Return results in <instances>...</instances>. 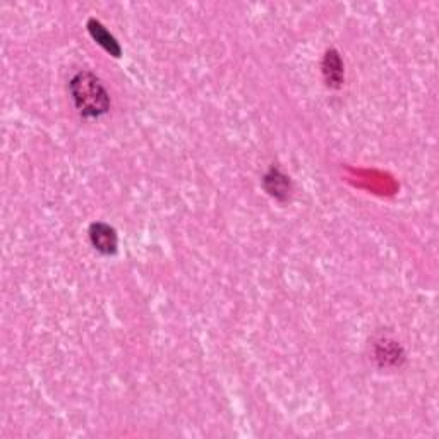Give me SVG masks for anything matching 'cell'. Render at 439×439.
Segmentation results:
<instances>
[{
  "label": "cell",
  "instance_id": "cell-1",
  "mask_svg": "<svg viewBox=\"0 0 439 439\" xmlns=\"http://www.w3.org/2000/svg\"><path fill=\"white\" fill-rule=\"evenodd\" d=\"M71 95L79 112L86 117L105 115L110 108V96L99 79L91 72H79L72 78Z\"/></svg>",
  "mask_w": 439,
  "mask_h": 439
},
{
  "label": "cell",
  "instance_id": "cell-2",
  "mask_svg": "<svg viewBox=\"0 0 439 439\" xmlns=\"http://www.w3.org/2000/svg\"><path fill=\"white\" fill-rule=\"evenodd\" d=\"M89 239L96 250L102 254H115L117 252V233L106 223H93L89 228Z\"/></svg>",
  "mask_w": 439,
  "mask_h": 439
},
{
  "label": "cell",
  "instance_id": "cell-3",
  "mask_svg": "<svg viewBox=\"0 0 439 439\" xmlns=\"http://www.w3.org/2000/svg\"><path fill=\"white\" fill-rule=\"evenodd\" d=\"M322 72H324V78L328 86L331 88H338L343 81V64L340 60L338 54L335 50L328 51L322 62Z\"/></svg>",
  "mask_w": 439,
  "mask_h": 439
},
{
  "label": "cell",
  "instance_id": "cell-4",
  "mask_svg": "<svg viewBox=\"0 0 439 439\" xmlns=\"http://www.w3.org/2000/svg\"><path fill=\"white\" fill-rule=\"evenodd\" d=\"M264 189L271 195H274V198L285 199L288 195V191H290V180H288L287 175H283L280 170H274L273 168L264 177Z\"/></svg>",
  "mask_w": 439,
  "mask_h": 439
},
{
  "label": "cell",
  "instance_id": "cell-5",
  "mask_svg": "<svg viewBox=\"0 0 439 439\" xmlns=\"http://www.w3.org/2000/svg\"><path fill=\"white\" fill-rule=\"evenodd\" d=\"M88 27H89V33L93 34V38H95V40L98 41L105 50H108L113 57H119L120 55L119 43H117L115 38H113L112 34L106 33V29L98 23V21H89Z\"/></svg>",
  "mask_w": 439,
  "mask_h": 439
}]
</instances>
